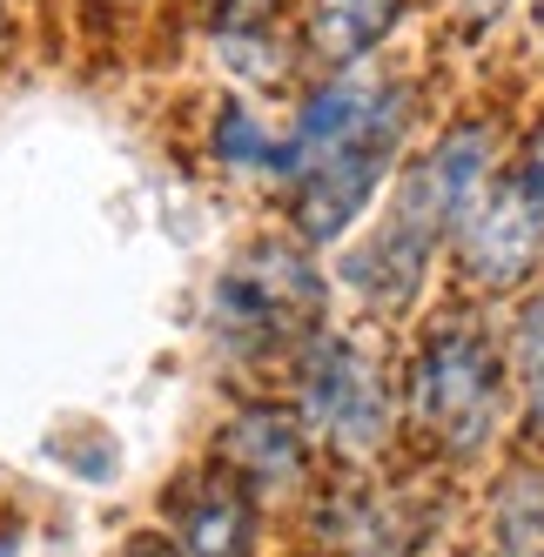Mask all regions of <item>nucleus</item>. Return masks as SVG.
<instances>
[{
	"label": "nucleus",
	"mask_w": 544,
	"mask_h": 557,
	"mask_svg": "<svg viewBox=\"0 0 544 557\" xmlns=\"http://www.w3.org/2000/svg\"><path fill=\"white\" fill-rule=\"evenodd\" d=\"M450 249H457L463 283H478L491 296L531 283L537 262H544V195H537V182L524 169L491 175L484 195H478V209L457 222Z\"/></svg>",
	"instance_id": "nucleus-6"
},
{
	"label": "nucleus",
	"mask_w": 544,
	"mask_h": 557,
	"mask_svg": "<svg viewBox=\"0 0 544 557\" xmlns=\"http://www.w3.org/2000/svg\"><path fill=\"white\" fill-rule=\"evenodd\" d=\"M404 8L410 0H309V48L336 67H357L404 21Z\"/></svg>",
	"instance_id": "nucleus-9"
},
{
	"label": "nucleus",
	"mask_w": 544,
	"mask_h": 557,
	"mask_svg": "<svg viewBox=\"0 0 544 557\" xmlns=\"http://www.w3.org/2000/svg\"><path fill=\"white\" fill-rule=\"evenodd\" d=\"M497 404H504V363H497L491 330L463 309L423 323L417 356H410V417L450 457H471L491 444Z\"/></svg>",
	"instance_id": "nucleus-4"
},
{
	"label": "nucleus",
	"mask_w": 544,
	"mask_h": 557,
	"mask_svg": "<svg viewBox=\"0 0 544 557\" xmlns=\"http://www.w3.org/2000/svg\"><path fill=\"white\" fill-rule=\"evenodd\" d=\"M524 175L537 182V195H544V122L531 128V148H524Z\"/></svg>",
	"instance_id": "nucleus-15"
},
{
	"label": "nucleus",
	"mask_w": 544,
	"mask_h": 557,
	"mask_svg": "<svg viewBox=\"0 0 544 557\" xmlns=\"http://www.w3.org/2000/svg\"><path fill=\"white\" fill-rule=\"evenodd\" d=\"M122 557H182V550H175L169 537H154V531H141V537H128V544H122Z\"/></svg>",
	"instance_id": "nucleus-14"
},
{
	"label": "nucleus",
	"mask_w": 544,
	"mask_h": 557,
	"mask_svg": "<svg viewBox=\"0 0 544 557\" xmlns=\"http://www.w3.org/2000/svg\"><path fill=\"white\" fill-rule=\"evenodd\" d=\"M0 34H8V14H0Z\"/></svg>",
	"instance_id": "nucleus-17"
},
{
	"label": "nucleus",
	"mask_w": 544,
	"mask_h": 557,
	"mask_svg": "<svg viewBox=\"0 0 544 557\" xmlns=\"http://www.w3.org/2000/svg\"><path fill=\"white\" fill-rule=\"evenodd\" d=\"M0 557H14V544H8V537H0Z\"/></svg>",
	"instance_id": "nucleus-16"
},
{
	"label": "nucleus",
	"mask_w": 544,
	"mask_h": 557,
	"mask_svg": "<svg viewBox=\"0 0 544 557\" xmlns=\"http://www.w3.org/2000/svg\"><path fill=\"white\" fill-rule=\"evenodd\" d=\"M497 128L491 122H457L431 154H417L404 188H397V215H383L376 235H363L343 256V283L357 289L376 315H397L423 289V262L437 243H450L457 222L478 209L484 182L497 175Z\"/></svg>",
	"instance_id": "nucleus-2"
},
{
	"label": "nucleus",
	"mask_w": 544,
	"mask_h": 557,
	"mask_svg": "<svg viewBox=\"0 0 544 557\" xmlns=\"http://www.w3.org/2000/svg\"><path fill=\"white\" fill-rule=\"evenodd\" d=\"M215 154L228 169H256V175H283V141L269 135L256 114L243 101H228L222 108V122H215Z\"/></svg>",
	"instance_id": "nucleus-13"
},
{
	"label": "nucleus",
	"mask_w": 544,
	"mask_h": 557,
	"mask_svg": "<svg viewBox=\"0 0 544 557\" xmlns=\"http://www.w3.org/2000/svg\"><path fill=\"white\" fill-rule=\"evenodd\" d=\"M317 315H323V275L296 243H249L209 296V330L236 363L302 356V343L323 330Z\"/></svg>",
	"instance_id": "nucleus-3"
},
{
	"label": "nucleus",
	"mask_w": 544,
	"mask_h": 557,
	"mask_svg": "<svg viewBox=\"0 0 544 557\" xmlns=\"http://www.w3.org/2000/svg\"><path fill=\"white\" fill-rule=\"evenodd\" d=\"M410 88L383 74H343L296 108V135L283 141V182L302 243H336L363 215L410 135Z\"/></svg>",
	"instance_id": "nucleus-1"
},
{
	"label": "nucleus",
	"mask_w": 544,
	"mask_h": 557,
	"mask_svg": "<svg viewBox=\"0 0 544 557\" xmlns=\"http://www.w3.org/2000/svg\"><path fill=\"white\" fill-rule=\"evenodd\" d=\"M169 544L182 557H249L256 550V497L222 463L188 470L169 484Z\"/></svg>",
	"instance_id": "nucleus-7"
},
{
	"label": "nucleus",
	"mask_w": 544,
	"mask_h": 557,
	"mask_svg": "<svg viewBox=\"0 0 544 557\" xmlns=\"http://www.w3.org/2000/svg\"><path fill=\"white\" fill-rule=\"evenodd\" d=\"M296 417L336 457H370L391 436V389L376 356L349 330H317L296 363Z\"/></svg>",
	"instance_id": "nucleus-5"
},
{
	"label": "nucleus",
	"mask_w": 544,
	"mask_h": 557,
	"mask_svg": "<svg viewBox=\"0 0 544 557\" xmlns=\"http://www.w3.org/2000/svg\"><path fill=\"white\" fill-rule=\"evenodd\" d=\"M215 463L236 476L249 497H283L302 484L309 470V430L296 410H276V404H249L222 423L215 436Z\"/></svg>",
	"instance_id": "nucleus-8"
},
{
	"label": "nucleus",
	"mask_w": 544,
	"mask_h": 557,
	"mask_svg": "<svg viewBox=\"0 0 544 557\" xmlns=\"http://www.w3.org/2000/svg\"><path fill=\"white\" fill-rule=\"evenodd\" d=\"M209 34L243 74H276V61H283V0H215Z\"/></svg>",
	"instance_id": "nucleus-10"
},
{
	"label": "nucleus",
	"mask_w": 544,
	"mask_h": 557,
	"mask_svg": "<svg viewBox=\"0 0 544 557\" xmlns=\"http://www.w3.org/2000/svg\"><path fill=\"white\" fill-rule=\"evenodd\" d=\"M497 550L504 557H544V470H524L497 497Z\"/></svg>",
	"instance_id": "nucleus-11"
},
{
	"label": "nucleus",
	"mask_w": 544,
	"mask_h": 557,
	"mask_svg": "<svg viewBox=\"0 0 544 557\" xmlns=\"http://www.w3.org/2000/svg\"><path fill=\"white\" fill-rule=\"evenodd\" d=\"M511 376L524 396V423L544 436V296L518 302V323H511Z\"/></svg>",
	"instance_id": "nucleus-12"
}]
</instances>
